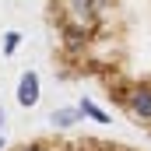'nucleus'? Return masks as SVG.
Returning <instances> with one entry per match:
<instances>
[{
  "label": "nucleus",
  "mask_w": 151,
  "mask_h": 151,
  "mask_svg": "<svg viewBox=\"0 0 151 151\" xmlns=\"http://www.w3.org/2000/svg\"><path fill=\"white\" fill-rule=\"evenodd\" d=\"M7 151H148V148L109 137V134H91V130H46L25 141H14Z\"/></svg>",
  "instance_id": "f257e3e1"
}]
</instances>
